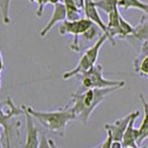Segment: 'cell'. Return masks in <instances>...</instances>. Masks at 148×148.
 <instances>
[{
    "mask_svg": "<svg viewBox=\"0 0 148 148\" xmlns=\"http://www.w3.org/2000/svg\"><path fill=\"white\" fill-rule=\"evenodd\" d=\"M121 89V87H108V88H94L84 91L77 90L72 92L71 108L76 116V119L80 120L83 125H87L91 115L106 96L112 92Z\"/></svg>",
    "mask_w": 148,
    "mask_h": 148,
    "instance_id": "6da1fadb",
    "label": "cell"
},
{
    "mask_svg": "<svg viewBox=\"0 0 148 148\" xmlns=\"http://www.w3.org/2000/svg\"><path fill=\"white\" fill-rule=\"evenodd\" d=\"M23 108L45 129L59 135H63L69 123L76 119V116L71 106L52 111L36 110L32 106L25 105H23Z\"/></svg>",
    "mask_w": 148,
    "mask_h": 148,
    "instance_id": "7a4b0ae2",
    "label": "cell"
},
{
    "mask_svg": "<svg viewBox=\"0 0 148 148\" xmlns=\"http://www.w3.org/2000/svg\"><path fill=\"white\" fill-rule=\"evenodd\" d=\"M106 40H108V35L106 34H103L91 47L88 48L82 55V57L80 58V60H79L76 67H74L71 71H68L63 74L62 75L63 80H69V79H71L76 75H82L83 73L87 72L90 69L94 67L96 64L102 45H104V43Z\"/></svg>",
    "mask_w": 148,
    "mask_h": 148,
    "instance_id": "3957f363",
    "label": "cell"
},
{
    "mask_svg": "<svg viewBox=\"0 0 148 148\" xmlns=\"http://www.w3.org/2000/svg\"><path fill=\"white\" fill-rule=\"evenodd\" d=\"M124 81H115L106 79L103 75V67L100 64H95L87 72L81 75V86L79 91H84L94 88H108V87H124Z\"/></svg>",
    "mask_w": 148,
    "mask_h": 148,
    "instance_id": "277c9868",
    "label": "cell"
},
{
    "mask_svg": "<svg viewBox=\"0 0 148 148\" xmlns=\"http://www.w3.org/2000/svg\"><path fill=\"white\" fill-rule=\"evenodd\" d=\"M92 24L94 23L87 18H81L77 21L66 20L59 25V34L61 35H73L74 39L71 45V48L75 52H78L81 49L80 45H79V36L82 35L89 28L92 27Z\"/></svg>",
    "mask_w": 148,
    "mask_h": 148,
    "instance_id": "5b68a950",
    "label": "cell"
},
{
    "mask_svg": "<svg viewBox=\"0 0 148 148\" xmlns=\"http://www.w3.org/2000/svg\"><path fill=\"white\" fill-rule=\"evenodd\" d=\"M24 114L22 106L21 108L14 104L11 97H7L5 100L0 101V127L8 129V122L12 118Z\"/></svg>",
    "mask_w": 148,
    "mask_h": 148,
    "instance_id": "8992f818",
    "label": "cell"
},
{
    "mask_svg": "<svg viewBox=\"0 0 148 148\" xmlns=\"http://www.w3.org/2000/svg\"><path fill=\"white\" fill-rule=\"evenodd\" d=\"M136 116H140V111H132V113L128 114L127 116L117 119L113 123H106L105 125L106 131H108L113 137V141L121 142L125 131L127 130L130 121Z\"/></svg>",
    "mask_w": 148,
    "mask_h": 148,
    "instance_id": "52a82bcc",
    "label": "cell"
},
{
    "mask_svg": "<svg viewBox=\"0 0 148 148\" xmlns=\"http://www.w3.org/2000/svg\"><path fill=\"white\" fill-rule=\"evenodd\" d=\"M23 109H24V108H23ZM24 115L26 119V136H25L24 147L23 148H38L40 143L38 129L36 128L34 122V118L25 109H24Z\"/></svg>",
    "mask_w": 148,
    "mask_h": 148,
    "instance_id": "ba28073f",
    "label": "cell"
},
{
    "mask_svg": "<svg viewBox=\"0 0 148 148\" xmlns=\"http://www.w3.org/2000/svg\"><path fill=\"white\" fill-rule=\"evenodd\" d=\"M83 12H84L85 18H89V20L95 24L99 29L108 35V27H106V24L103 21V20L101 18L98 10H97L96 6L95 4V0H84V4H83Z\"/></svg>",
    "mask_w": 148,
    "mask_h": 148,
    "instance_id": "9c48e42d",
    "label": "cell"
},
{
    "mask_svg": "<svg viewBox=\"0 0 148 148\" xmlns=\"http://www.w3.org/2000/svg\"><path fill=\"white\" fill-rule=\"evenodd\" d=\"M67 18V11L63 3H58L54 6V10L52 13L49 21L46 23L45 26L40 31L39 34L41 37H45L48 32L52 30V28L58 22H63Z\"/></svg>",
    "mask_w": 148,
    "mask_h": 148,
    "instance_id": "30bf717a",
    "label": "cell"
},
{
    "mask_svg": "<svg viewBox=\"0 0 148 148\" xmlns=\"http://www.w3.org/2000/svg\"><path fill=\"white\" fill-rule=\"evenodd\" d=\"M139 116L134 117L129 123L127 130L122 138V145L125 148H137L140 146L138 145V129L134 128V122Z\"/></svg>",
    "mask_w": 148,
    "mask_h": 148,
    "instance_id": "8fae6325",
    "label": "cell"
},
{
    "mask_svg": "<svg viewBox=\"0 0 148 148\" xmlns=\"http://www.w3.org/2000/svg\"><path fill=\"white\" fill-rule=\"evenodd\" d=\"M140 99L143 109V119L138 128V145L141 146L148 138V102L143 95H140Z\"/></svg>",
    "mask_w": 148,
    "mask_h": 148,
    "instance_id": "7c38bea8",
    "label": "cell"
},
{
    "mask_svg": "<svg viewBox=\"0 0 148 148\" xmlns=\"http://www.w3.org/2000/svg\"><path fill=\"white\" fill-rule=\"evenodd\" d=\"M118 7L119 8H121L123 9L135 8L148 14V3L143 2L141 0H119Z\"/></svg>",
    "mask_w": 148,
    "mask_h": 148,
    "instance_id": "4fadbf2b",
    "label": "cell"
},
{
    "mask_svg": "<svg viewBox=\"0 0 148 148\" xmlns=\"http://www.w3.org/2000/svg\"><path fill=\"white\" fill-rule=\"evenodd\" d=\"M62 3L66 8L68 21H77L81 18L80 6L76 0H63Z\"/></svg>",
    "mask_w": 148,
    "mask_h": 148,
    "instance_id": "5bb4252c",
    "label": "cell"
},
{
    "mask_svg": "<svg viewBox=\"0 0 148 148\" xmlns=\"http://www.w3.org/2000/svg\"><path fill=\"white\" fill-rule=\"evenodd\" d=\"M131 36L141 42L148 39V20H143L136 27H134L133 32Z\"/></svg>",
    "mask_w": 148,
    "mask_h": 148,
    "instance_id": "9a60e30c",
    "label": "cell"
},
{
    "mask_svg": "<svg viewBox=\"0 0 148 148\" xmlns=\"http://www.w3.org/2000/svg\"><path fill=\"white\" fill-rule=\"evenodd\" d=\"M134 71L141 76H148V56L134 59Z\"/></svg>",
    "mask_w": 148,
    "mask_h": 148,
    "instance_id": "2e32d148",
    "label": "cell"
},
{
    "mask_svg": "<svg viewBox=\"0 0 148 148\" xmlns=\"http://www.w3.org/2000/svg\"><path fill=\"white\" fill-rule=\"evenodd\" d=\"M118 1L119 0H96V1H95V4L98 9H102L106 13L109 14L115 8H119Z\"/></svg>",
    "mask_w": 148,
    "mask_h": 148,
    "instance_id": "e0dca14e",
    "label": "cell"
},
{
    "mask_svg": "<svg viewBox=\"0 0 148 148\" xmlns=\"http://www.w3.org/2000/svg\"><path fill=\"white\" fill-rule=\"evenodd\" d=\"M119 27H120L119 38L123 39V38H126V37L131 36L132 34L134 27L131 24V23L125 20L121 14H120V17H119Z\"/></svg>",
    "mask_w": 148,
    "mask_h": 148,
    "instance_id": "ac0fdd59",
    "label": "cell"
},
{
    "mask_svg": "<svg viewBox=\"0 0 148 148\" xmlns=\"http://www.w3.org/2000/svg\"><path fill=\"white\" fill-rule=\"evenodd\" d=\"M98 27H97L95 24H92L91 28H89L84 34H82V37L83 39H84L85 41H89V40H92L95 38V37L97 36V34H98Z\"/></svg>",
    "mask_w": 148,
    "mask_h": 148,
    "instance_id": "d6986e66",
    "label": "cell"
},
{
    "mask_svg": "<svg viewBox=\"0 0 148 148\" xmlns=\"http://www.w3.org/2000/svg\"><path fill=\"white\" fill-rule=\"evenodd\" d=\"M30 2L34 3L37 5V10H36V16L40 18L42 15H43L44 12V8L46 5L48 4L47 0H30Z\"/></svg>",
    "mask_w": 148,
    "mask_h": 148,
    "instance_id": "ffe728a7",
    "label": "cell"
},
{
    "mask_svg": "<svg viewBox=\"0 0 148 148\" xmlns=\"http://www.w3.org/2000/svg\"><path fill=\"white\" fill-rule=\"evenodd\" d=\"M113 142H114L113 137L111 135V133L108 131H106V137L105 139V141L99 145V148H111Z\"/></svg>",
    "mask_w": 148,
    "mask_h": 148,
    "instance_id": "44dd1931",
    "label": "cell"
},
{
    "mask_svg": "<svg viewBox=\"0 0 148 148\" xmlns=\"http://www.w3.org/2000/svg\"><path fill=\"white\" fill-rule=\"evenodd\" d=\"M38 148H52L51 146V143L49 139H47L45 137V135L44 133H41L40 136V143H39V146Z\"/></svg>",
    "mask_w": 148,
    "mask_h": 148,
    "instance_id": "7402d4cb",
    "label": "cell"
},
{
    "mask_svg": "<svg viewBox=\"0 0 148 148\" xmlns=\"http://www.w3.org/2000/svg\"><path fill=\"white\" fill-rule=\"evenodd\" d=\"M145 56H148V39L142 42L140 54H139L138 58H143V57H145Z\"/></svg>",
    "mask_w": 148,
    "mask_h": 148,
    "instance_id": "603a6c76",
    "label": "cell"
},
{
    "mask_svg": "<svg viewBox=\"0 0 148 148\" xmlns=\"http://www.w3.org/2000/svg\"><path fill=\"white\" fill-rule=\"evenodd\" d=\"M4 136H5V147L6 148H12L11 147V141L10 135H9V129L4 130Z\"/></svg>",
    "mask_w": 148,
    "mask_h": 148,
    "instance_id": "cb8c5ba5",
    "label": "cell"
},
{
    "mask_svg": "<svg viewBox=\"0 0 148 148\" xmlns=\"http://www.w3.org/2000/svg\"><path fill=\"white\" fill-rule=\"evenodd\" d=\"M111 148H125L122 145L121 142H117V141H114L112 143V146Z\"/></svg>",
    "mask_w": 148,
    "mask_h": 148,
    "instance_id": "d4e9b609",
    "label": "cell"
},
{
    "mask_svg": "<svg viewBox=\"0 0 148 148\" xmlns=\"http://www.w3.org/2000/svg\"><path fill=\"white\" fill-rule=\"evenodd\" d=\"M47 1H48V4H52L53 6L60 3V0H47Z\"/></svg>",
    "mask_w": 148,
    "mask_h": 148,
    "instance_id": "484cf974",
    "label": "cell"
},
{
    "mask_svg": "<svg viewBox=\"0 0 148 148\" xmlns=\"http://www.w3.org/2000/svg\"><path fill=\"white\" fill-rule=\"evenodd\" d=\"M77 3L79 4V6H80L81 8H83V4H84V0H76Z\"/></svg>",
    "mask_w": 148,
    "mask_h": 148,
    "instance_id": "4316f807",
    "label": "cell"
},
{
    "mask_svg": "<svg viewBox=\"0 0 148 148\" xmlns=\"http://www.w3.org/2000/svg\"><path fill=\"white\" fill-rule=\"evenodd\" d=\"M4 69V60L0 59V71H2Z\"/></svg>",
    "mask_w": 148,
    "mask_h": 148,
    "instance_id": "83f0119b",
    "label": "cell"
},
{
    "mask_svg": "<svg viewBox=\"0 0 148 148\" xmlns=\"http://www.w3.org/2000/svg\"><path fill=\"white\" fill-rule=\"evenodd\" d=\"M49 141H50V143H51V146H52V148H58L57 146H56L55 142L52 140V139H49Z\"/></svg>",
    "mask_w": 148,
    "mask_h": 148,
    "instance_id": "f1b7e54d",
    "label": "cell"
},
{
    "mask_svg": "<svg viewBox=\"0 0 148 148\" xmlns=\"http://www.w3.org/2000/svg\"><path fill=\"white\" fill-rule=\"evenodd\" d=\"M0 59H3V57H2V53H1V50H0Z\"/></svg>",
    "mask_w": 148,
    "mask_h": 148,
    "instance_id": "f546056e",
    "label": "cell"
},
{
    "mask_svg": "<svg viewBox=\"0 0 148 148\" xmlns=\"http://www.w3.org/2000/svg\"><path fill=\"white\" fill-rule=\"evenodd\" d=\"M0 89H1V79H0Z\"/></svg>",
    "mask_w": 148,
    "mask_h": 148,
    "instance_id": "4dcf8cb0",
    "label": "cell"
},
{
    "mask_svg": "<svg viewBox=\"0 0 148 148\" xmlns=\"http://www.w3.org/2000/svg\"><path fill=\"white\" fill-rule=\"evenodd\" d=\"M94 148H99V145H98V146H95V147H94Z\"/></svg>",
    "mask_w": 148,
    "mask_h": 148,
    "instance_id": "1f68e13d",
    "label": "cell"
},
{
    "mask_svg": "<svg viewBox=\"0 0 148 148\" xmlns=\"http://www.w3.org/2000/svg\"><path fill=\"white\" fill-rule=\"evenodd\" d=\"M0 79H1V71H0Z\"/></svg>",
    "mask_w": 148,
    "mask_h": 148,
    "instance_id": "d6a6232c",
    "label": "cell"
}]
</instances>
